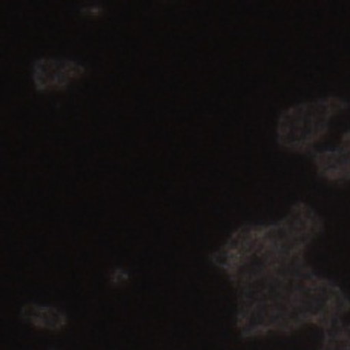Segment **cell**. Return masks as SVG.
I'll return each mask as SVG.
<instances>
[{"label": "cell", "instance_id": "obj_2", "mask_svg": "<svg viewBox=\"0 0 350 350\" xmlns=\"http://www.w3.org/2000/svg\"><path fill=\"white\" fill-rule=\"evenodd\" d=\"M111 280L114 284H124L129 280V275L124 271H122V269H117V271L112 272Z\"/></svg>", "mask_w": 350, "mask_h": 350}, {"label": "cell", "instance_id": "obj_1", "mask_svg": "<svg viewBox=\"0 0 350 350\" xmlns=\"http://www.w3.org/2000/svg\"><path fill=\"white\" fill-rule=\"evenodd\" d=\"M80 11H82L83 16L97 17V16H100L103 12V6H100V5H86Z\"/></svg>", "mask_w": 350, "mask_h": 350}, {"label": "cell", "instance_id": "obj_3", "mask_svg": "<svg viewBox=\"0 0 350 350\" xmlns=\"http://www.w3.org/2000/svg\"><path fill=\"white\" fill-rule=\"evenodd\" d=\"M49 350H54V349H49Z\"/></svg>", "mask_w": 350, "mask_h": 350}]
</instances>
